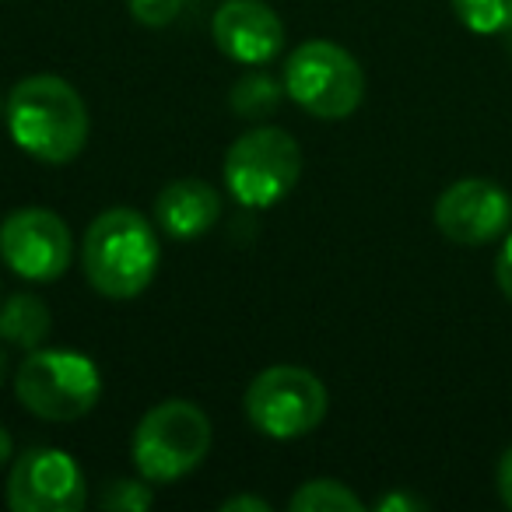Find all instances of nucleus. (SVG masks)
Masks as SVG:
<instances>
[{"label":"nucleus","mask_w":512,"mask_h":512,"mask_svg":"<svg viewBox=\"0 0 512 512\" xmlns=\"http://www.w3.org/2000/svg\"><path fill=\"white\" fill-rule=\"evenodd\" d=\"M302 148L281 127H253L228 148L225 186L242 207H271L295 190Z\"/></svg>","instance_id":"6"},{"label":"nucleus","mask_w":512,"mask_h":512,"mask_svg":"<svg viewBox=\"0 0 512 512\" xmlns=\"http://www.w3.org/2000/svg\"><path fill=\"white\" fill-rule=\"evenodd\" d=\"M155 218L169 239H200L221 218V193L204 179H176L155 200Z\"/></svg>","instance_id":"12"},{"label":"nucleus","mask_w":512,"mask_h":512,"mask_svg":"<svg viewBox=\"0 0 512 512\" xmlns=\"http://www.w3.org/2000/svg\"><path fill=\"white\" fill-rule=\"evenodd\" d=\"M292 512H362V498L341 481H309L288 502Z\"/></svg>","instance_id":"15"},{"label":"nucleus","mask_w":512,"mask_h":512,"mask_svg":"<svg viewBox=\"0 0 512 512\" xmlns=\"http://www.w3.org/2000/svg\"><path fill=\"white\" fill-rule=\"evenodd\" d=\"M221 512H271V505L264 498H253V495H235L228 502H221Z\"/></svg>","instance_id":"22"},{"label":"nucleus","mask_w":512,"mask_h":512,"mask_svg":"<svg viewBox=\"0 0 512 512\" xmlns=\"http://www.w3.org/2000/svg\"><path fill=\"white\" fill-rule=\"evenodd\" d=\"M15 393L25 411L43 421H78L99 404L102 376L92 358L78 351L36 348L15 376Z\"/></svg>","instance_id":"4"},{"label":"nucleus","mask_w":512,"mask_h":512,"mask_svg":"<svg viewBox=\"0 0 512 512\" xmlns=\"http://www.w3.org/2000/svg\"><path fill=\"white\" fill-rule=\"evenodd\" d=\"M495 484H498V495H502V502L512 509V446L505 449V453H502V460H498Z\"/></svg>","instance_id":"20"},{"label":"nucleus","mask_w":512,"mask_h":512,"mask_svg":"<svg viewBox=\"0 0 512 512\" xmlns=\"http://www.w3.org/2000/svg\"><path fill=\"white\" fill-rule=\"evenodd\" d=\"M4 369H8V362H4V351H0V383H4Z\"/></svg>","instance_id":"24"},{"label":"nucleus","mask_w":512,"mask_h":512,"mask_svg":"<svg viewBox=\"0 0 512 512\" xmlns=\"http://www.w3.org/2000/svg\"><path fill=\"white\" fill-rule=\"evenodd\" d=\"M8 505L15 512H78L85 505V474L64 449H25L11 467Z\"/></svg>","instance_id":"9"},{"label":"nucleus","mask_w":512,"mask_h":512,"mask_svg":"<svg viewBox=\"0 0 512 512\" xmlns=\"http://www.w3.org/2000/svg\"><path fill=\"white\" fill-rule=\"evenodd\" d=\"M4 120L25 155L46 165H67L88 144L85 99L57 74H32L11 88Z\"/></svg>","instance_id":"1"},{"label":"nucleus","mask_w":512,"mask_h":512,"mask_svg":"<svg viewBox=\"0 0 512 512\" xmlns=\"http://www.w3.org/2000/svg\"><path fill=\"white\" fill-rule=\"evenodd\" d=\"M214 46L235 64H271L285 46V25L264 0H228L214 11Z\"/></svg>","instance_id":"11"},{"label":"nucleus","mask_w":512,"mask_h":512,"mask_svg":"<svg viewBox=\"0 0 512 512\" xmlns=\"http://www.w3.org/2000/svg\"><path fill=\"white\" fill-rule=\"evenodd\" d=\"M285 95L320 120H348L365 99V71L344 46L313 39L288 57Z\"/></svg>","instance_id":"5"},{"label":"nucleus","mask_w":512,"mask_h":512,"mask_svg":"<svg viewBox=\"0 0 512 512\" xmlns=\"http://www.w3.org/2000/svg\"><path fill=\"white\" fill-rule=\"evenodd\" d=\"M155 495H151L148 484L141 481H130V477H120V481L106 484L99 495V509L106 512H144L151 509Z\"/></svg>","instance_id":"17"},{"label":"nucleus","mask_w":512,"mask_h":512,"mask_svg":"<svg viewBox=\"0 0 512 512\" xmlns=\"http://www.w3.org/2000/svg\"><path fill=\"white\" fill-rule=\"evenodd\" d=\"M495 281H498V288H502L505 299L512 302V235L505 239L502 253H498V260H495Z\"/></svg>","instance_id":"19"},{"label":"nucleus","mask_w":512,"mask_h":512,"mask_svg":"<svg viewBox=\"0 0 512 512\" xmlns=\"http://www.w3.org/2000/svg\"><path fill=\"white\" fill-rule=\"evenodd\" d=\"M0 113H4V106H0Z\"/></svg>","instance_id":"25"},{"label":"nucleus","mask_w":512,"mask_h":512,"mask_svg":"<svg viewBox=\"0 0 512 512\" xmlns=\"http://www.w3.org/2000/svg\"><path fill=\"white\" fill-rule=\"evenodd\" d=\"M376 509L379 512H418V509H425V502L414 495H386V498H379Z\"/></svg>","instance_id":"21"},{"label":"nucleus","mask_w":512,"mask_h":512,"mask_svg":"<svg viewBox=\"0 0 512 512\" xmlns=\"http://www.w3.org/2000/svg\"><path fill=\"white\" fill-rule=\"evenodd\" d=\"M435 225L449 242L484 246L512 225V197L491 179H460L435 204Z\"/></svg>","instance_id":"10"},{"label":"nucleus","mask_w":512,"mask_h":512,"mask_svg":"<svg viewBox=\"0 0 512 512\" xmlns=\"http://www.w3.org/2000/svg\"><path fill=\"white\" fill-rule=\"evenodd\" d=\"M50 330H53L50 306L39 295L18 292L0 306V341H8L25 351H36L39 344H46Z\"/></svg>","instance_id":"13"},{"label":"nucleus","mask_w":512,"mask_h":512,"mask_svg":"<svg viewBox=\"0 0 512 512\" xmlns=\"http://www.w3.org/2000/svg\"><path fill=\"white\" fill-rule=\"evenodd\" d=\"M127 8L148 29H165V25H172L179 18L183 0H127Z\"/></svg>","instance_id":"18"},{"label":"nucleus","mask_w":512,"mask_h":512,"mask_svg":"<svg viewBox=\"0 0 512 512\" xmlns=\"http://www.w3.org/2000/svg\"><path fill=\"white\" fill-rule=\"evenodd\" d=\"M211 449V421L190 400H162L134 432V463L144 481L169 484L200 467Z\"/></svg>","instance_id":"3"},{"label":"nucleus","mask_w":512,"mask_h":512,"mask_svg":"<svg viewBox=\"0 0 512 512\" xmlns=\"http://www.w3.org/2000/svg\"><path fill=\"white\" fill-rule=\"evenodd\" d=\"M327 386L302 365H271L249 383L246 414L267 439H299L327 418Z\"/></svg>","instance_id":"7"},{"label":"nucleus","mask_w":512,"mask_h":512,"mask_svg":"<svg viewBox=\"0 0 512 512\" xmlns=\"http://www.w3.org/2000/svg\"><path fill=\"white\" fill-rule=\"evenodd\" d=\"M81 264L92 288L106 299H137L155 281L158 235L130 207H109L88 225Z\"/></svg>","instance_id":"2"},{"label":"nucleus","mask_w":512,"mask_h":512,"mask_svg":"<svg viewBox=\"0 0 512 512\" xmlns=\"http://www.w3.org/2000/svg\"><path fill=\"white\" fill-rule=\"evenodd\" d=\"M0 260L25 281H57L74 260V235L60 214L22 207L0 225Z\"/></svg>","instance_id":"8"},{"label":"nucleus","mask_w":512,"mask_h":512,"mask_svg":"<svg viewBox=\"0 0 512 512\" xmlns=\"http://www.w3.org/2000/svg\"><path fill=\"white\" fill-rule=\"evenodd\" d=\"M453 11L477 36L512 32V0H453Z\"/></svg>","instance_id":"16"},{"label":"nucleus","mask_w":512,"mask_h":512,"mask_svg":"<svg viewBox=\"0 0 512 512\" xmlns=\"http://www.w3.org/2000/svg\"><path fill=\"white\" fill-rule=\"evenodd\" d=\"M281 92H285V85H278V81L267 78V74H246V78L235 81L228 102H232L235 113L246 116V120H264V116H271L274 109H278Z\"/></svg>","instance_id":"14"},{"label":"nucleus","mask_w":512,"mask_h":512,"mask_svg":"<svg viewBox=\"0 0 512 512\" xmlns=\"http://www.w3.org/2000/svg\"><path fill=\"white\" fill-rule=\"evenodd\" d=\"M8 460H11V435L0 428V467H4Z\"/></svg>","instance_id":"23"}]
</instances>
